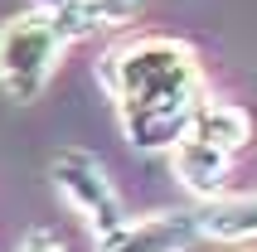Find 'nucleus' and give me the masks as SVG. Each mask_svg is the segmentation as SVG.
I'll use <instances>...</instances> for the list:
<instances>
[{
  "label": "nucleus",
  "instance_id": "obj_1",
  "mask_svg": "<svg viewBox=\"0 0 257 252\" xmlns=\"http://www.w3.org/2000/svg\"><path fill=\"white\" fill-rule=\"evenodd\" d=\"M97 83L116 102V121L131 151L170 155L204 102L199 54L170 34H141L97 58Z\"/></svg>",
  "mask_w": 257,
  "mask_h": 252
},
{
  "label": "nucleus",
  "instance_id": "obj_2",
  "mask_svg": "<svg viewBox=\"0 0 257 252\" xmlns=\"http://www.w3.org/2000/svg\"><path fill=\"white\" fill-rule=\"evenodd\" d=\"M68 54V39L54 29V20L39 10H20L0 25V87L15 102L44 97L58 63Z\"/></svg>",
  "mask_w": 257,
  "mask_h": 252
},
{
  "label": "nucleus",
  "instance_id": "obj_3",
  "mask_svg": "<svg viewBox=\"0 0 257 252\" xmlns=\"http://www.w3.org/2000/svg\"><path fill=\"white\" fill-rule=\"evenodd\" d=\"M49 180H54V194L68 204L73 218H83V228L92 238H107L112 228H121L131 218L121 194H116V184H112V175H107V165L92 151H78V146L58 151L49 160Z\"/></svg>",
  "mask_w": 257,
  "mask_h": 252
},
{
  "label": "nucleus",
  "instance_id": "obj_4",
  "mask_svg": "<svg viewBox=\"0 0 257 252\" xmlns=\"http://www.w3.org/2000/svg\"><path fill=\"white\" fill-rule=\"evenodd\" d=\"M199 238H204L199 213L156 209V213H131L107 238H92V252H189Z\"/></svg>",
  "mask_w": 257,
  "mask_h": 252
},
{
  "label": "nucleus",
  "instance_id": "obj_5",
  "mask_svg": "<svg viewBox=\"0 0 257 252\" xmlns=\"http://www.w3.org/2000/svg\"><path fill=\"white\" fill-rule=\"evenodd\" d=\"M233 160H238V155L218 151V146H209V141H199V136H185V141L170 151V175L180 180L185 194H194L199 204H209V199L228 194Z\"/></svg>",
  "mask_w": 257,
  "mask_h": 252
},
{
  "label": "nucleus",
  "instance_id": "obj_6",
  "mask_svg": "<svg viewBox=\"0 0 257 252\" xmlns=\"http://www.w3.org/2000/svg\"><path fill=\"white\" fill-rule=\"evenodd\" d=\"M199 233L209 242H223V247H247L257 242V189L243 194H218L209 204H199Z\"/></svg>",
  "mask_w": 257,
  "mask_h": 252
},
{
  "label": "nucleus",
  "instance_id": "obj_7",
  "mask_svg": "<svg viewBox=\"0 0 257 252\" xmlns=\"http://www.w3.org/2000/svg\"><path fill=\"white\" fill-rule=\"evenodd\" d=\"M185 136H199V141H209V146H218V151H228V155H243L252 146V116L238 102L204 92V102L194 107Z\"/></svg>",
  "mask_w": 257,
  "mask_h": 252
},
{
  "label": "nucleus",
  "instance_id": "obj_8",
  "mask_svg": "<svg viewBox=\"0 0 257 252\" xmlns=\"http://www.w3.org/2000/svg\"><path fill=\"white\" fill-rule=\"evenodd\" d=\"M92 10H97V20H102V25L112 29V25H126L131 15L141 10V0H92Z\"/></svg>",
  "mask_w": 257,
  "mask_h": 252
},
{
  "label": "nucleus",
  "instance_id": "obj_9",
  "mask_svg": "<svg viewBox=\"0 0 257 252\" xmlns=\"http://www.w3.org/2000/svg\"><path fill=\"white\" fill-rule=\"evenodd\" d=\"M15 252H68V247H63V242H58L49 228H29L25 238L15 242Z\"/></svg>",
  "mask_w": 257,
  "mask_h": 252
},
{
  "label": "nucleus",
  "instance_id": "obj_10",
  "mask_svg": "<svg viewBox=\"0 0 257 252\" xmlns=\"http://www.w3.org/2000/svg\"><path fill=\"white\" fill-rule=\"evenodd\" d=\"M68 5V0H29V10H39V15H58Z\"/></svg>",
  "mask_w": 257,
  "mask_h": 252
}]
</instances>
